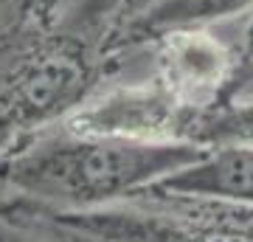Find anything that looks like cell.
I'll list each match as a JSON object with an SVG mask.
<instances>
[{"mask_svg": "<svg viewBox=\"0 0 253 242\" xmlns=\"http://www.w3.org/2000/svg\"><path fill=\"white\" fill-rule=\"evenodd\" d=\"M197 116L183 107L158 79L101 88L62 124L79 133L118 135L135 141H189Z\"/></svg>", "mask_w": 253, "mask_h": 242, "instance_id": "obj_4", "label": "cell"}, {"mask_svg": "<svg viewBox=\"0 0 253 242\" xmlns=\"http://www.w3.org/2000/svg\"><path fill=\"white\" fill-rule=\"evenodd\" d=\"M51 3H54V14H59V11H65L68 6H73L76 0H51Z\"/></svg>", "mask_w": 253, "mask_h": 242, "instance_id": "obj_11", "label": "cell"}, {"mask_svg": "<svg viewBox=\"0 0 253 242\" xmlns=\"http://www.w3.org/2000/svg\"><path fill=\"white\" fill-rule=\"evenodd\" d=\"M152 186L174 194L208 200H228L253 206V146L251 144H217L191 166L158 180Z\"/></svg>", "mask_w": 253, "mask_h": 242, "instance_id": "obj_5", "label": "cell"}, {"mask_svg": "<svg viewBox=\"0 0 253 242\" xmlns=\"http://www.w3.org/2000/svg\"><path fill=\"white\" fill-rule=\"evenodd\" d=\"M152 51V79L189 107L194 116L222 107L231 99L234 45H228L208 26L169 28L146 45ZM194 130V127H191ZM191 141V135H189Z\"/></svg>", "mask_w": 253, "mask_h": 242, "instance_id": "obj_3", "label": "cell"}, {"mask_svg": "<svg viewBox=\"0 0 253 242\" xmlns=\"http://www.w3.org/2000/svg\"><path fill=\"white\" fill-rule=\"evenodd\" d=\"M253 11V0H149L126 20L116 37V51L121 56L146 48L158 34L180 26H208L236 20Z\"/></svg>", "mask_w": 253, "mask_h": 242, "instance_id": "obj_6", "label": "cell"}, {"mask_svg": "<svg viewBox=\"0 0 253 242\" xmlns=\"http://www.w3.org/2000/svg\"><path fill=\"white\" fill-rule=\"evenodd\" d=\"M234 54L236 62H234V79H231V99L253 96V20L245 26L242 40L234 45Z\"/></svg>", "mask_w": 253, "mask_h": 242, "instance_id": "obj_8", "label": "cell"}, {"mask_svg": "<svg viewBox=\"0 0 253 242\" xmlns=\"http://www.w3.org/2000/svg\"><path fill=\"white\" fill-rule=\"evenodd\" d=\"M208 146L79 133L62 121L0 152V197L48 211H93L191 166Z\"/></svg>", "mask_w": 253, "mask_h": 242, "instance_id": "obj_1", "label": "cell"}, {"mask_svg": "<svg viewBox=\"0 0 253 242\" xmlns=\"http://www.w3.org/2000/svg\"><path fill=\"white\" fill-rule=\"evenodd\" d=\"M34 17H56L54 3L51 0H0V31Z\"/></svg>", "mask_w": 253, "mask_h": 242, "instance_id": "obj_9", "label": "cell"}, {"mask_svg": "<svg viewBox=\"0 0 253 242\" xmlns=\"http://www.w3.org/2000/svg\"><path fill=\"white\" fill-rule=\"evenodd\" d=\"M28 208L93 242H253V206L174 194L158 186L93 211Z\"/></svg>", "mask_w": 253, "mask_h": 242, "instance_id": "obj_2", "label": "cell"}, {"mask_svg": "<svg viewBox=\"0 0 253 242\" xmlns=\"http://www.w3.org/2000/svg\"><path fill=\"white\" fill-rule=\"evenodd\" d=\"M191 144L217 146V144H251L253 146V96L231 99L222 107L203 113L194 121Z\"/></svg>", "mask_w": 253, "mask_h": 242, "instance_id": "obj_7", "label": "cell"}, {"mask_svg": "<svg viewBox=\"0 0 253 242\" xmlns=\"http://www.w3.org/2000/svg\"><path fill=\"white\" fill-rule=\"evenodd\" d=\"M0 242H54L51 237L40 234L31 225H23L11 217L0 214Z\"/></svg>", "mask_w": 253, "mask_h": 242, "instance_id": "obj_10", "label": "cell"}]
</instances>
